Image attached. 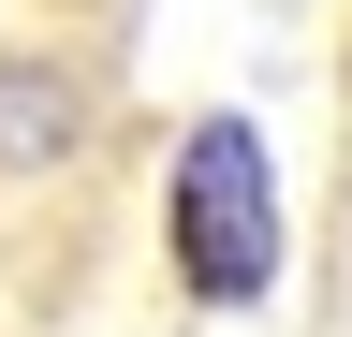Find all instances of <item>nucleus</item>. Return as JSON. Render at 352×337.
<instances>
[{
	"instance_id": "nucleus-1",
	"label": "nucleus",
	"mask_w": 352,
	"mask_h": 337,
	"mask_svg": "<svg viewBox=\"0 0 352 337\" xmlns=\"http://www.w3.org/2000/svg\"><path fill=\"white\" fill-rule=\"evenodd\" d=\"M176 264H191L206 308H250L279 279V205H264V132L250 117H206L191 161H176Z\"/></svg>"
},
{
	"instance_id": "nucleus-2",
	"label": "nucleus",
	"mask_w": 352,
	"mask_h": 337,
	"mask_svg": "<svg viewBox=\"0 0 352 337\" xmlns=\"http://www.w3.org/2000/svg\"><path fill=\"white\" fill-rule=\"evenodd\" d=\"M59 147H74V73L0 59V161H59Z\"/></svg>"
}]
</instances>
